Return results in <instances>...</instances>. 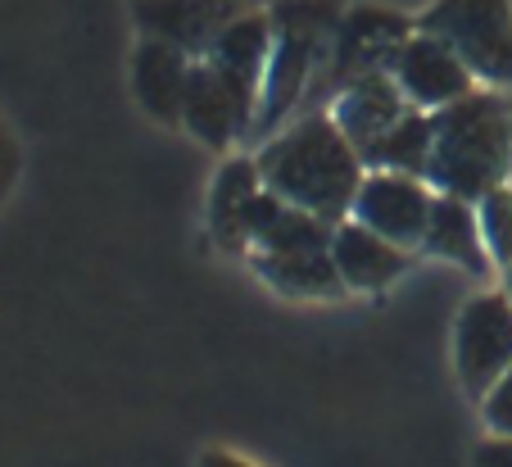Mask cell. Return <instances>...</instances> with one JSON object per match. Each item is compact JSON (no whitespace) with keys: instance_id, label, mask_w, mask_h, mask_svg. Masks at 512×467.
I'll list each match as a JSON object with an SVG mask.
<instances>
[{"instance_id":"1","label":"cell","mask_w":512,"mask_h":467,"mask_svg":"<svg viewBox=\"0 0 512 467\" xmlns=\"http://www.w3.org/2000/svg\"><path fill=\"white\" fill-rule=\"evenodd\" d=\"M254 159H259L263 186L272 195L327 218V223H345L358 186L368 177L358 146L340 132L331 114H309L300 123H290Z\"/></svg>"},{"instance_id":"2","label":"cell","mask_w":512,"mask_h":467,"mask_svg":"<svg viewBox=\"0 0 512 467\" xmlns=\"http://www.w3.org/2000/svg\"><path fill=\"white\" fill-rule=\"evenodd\" d=\"M426 182L458 200H481L512 173V105L499 91H472L431 114Z\"/></svg>"},{"instance_id":"3","label":"cell","mask_w":512,"mask_h":467,"mask_svg":"<svg viewBox=\"0 0 512 467\" xmlns=\"http://www.w3.org/2000/svg\"><path fill=\"white\" fill-rule=\"evenodd\" d=\"M340 14H345L340 0H272V59L268 78H263L259 118L250 132H268L300 105L313 69L331 50V32H336Z\"/></svg>"},{"instance_id":"4","label":"cell","mask_w":512,"mask_h":467,"mask_svg":"<svg viewBox=\"0 0 512 467\" xmlns=\"http://www.w3.org/2000/svg\"><path fill=\"white\" fill-rule=\"evenodd\" d=\"M422 28L449 41L485 87H512V0H435Z\"/></svg>"},{"instance_id":"5","label":"cell","mask_w":512,"mask_h":467,"mask_svg":"<svg viewBox=\"0 0 512 467\" xmlns=\"http://www.w3.org/2000/svg\"><path fill=\"white\" fill-rule=\"evenodd\" d=\"M454 368L476 399L512 368V300L503 291H481L463 304L454 327Z\"/></svg>"},{"instance_id":"6","label":"cell","mask_w":512,"mask_h":467,"mask_svg":"<svg viewBox=\"0 0 512 467\" xmlns=\"http://www.w3.org/2000/svg\"><path fill=\"white\" fill-rule=\"evenodd\" d=\"M386 73L399 82L408 105L426 109V114H435V109H445V105H454V100H463L476 91L472 87L476 73L463 64V55L426 28H417L413 37L395 50Z\"/></svg>"},{"instance_id":"7","label":"cell","mask_w":512,"mask_h":467,"mask_svg":"<svg viewBox=\"0 0 512 467\" xmlns=\"http://www.w3.org/2000/svg\"><path fill=\"white\" fill-rule=\"evenodd\" d=\"M431 205H435V186L426 182V177L368 168L349 218L408 250V245H422L426 223H431Z\"/></svg>"},{"instance_id":"8","label":"cell","mask_w":512,"mask_h":467,"mask_svg":"<svg viewBox=\"0 0 512 467\" xmlns=\"http://www.w3.org/2000/svg\"><path fill=\"white\" fill-rule=\"evenodd\" d=\"M254 114H259V96L254 91L223 78L209 59H195L191 82H186V100H182V127L195 141H204L209 150H232L254 127Z\"/></svg>"},{"instance_id":"9","label":"cell","mask_w":512,"mask_h":467,"mask_svg":"<svg viewBox=\"0 0 512 467\" xmlns=\"http://www.w3.org/2000/svg\"><path fill=\"white\" fill-rule=\"evenodd\" d=\"M413 32L417 28L404 14L381 10V5H354V10H345L336 32H331V78L345 87V82L363 78V73L390 69L395 50Z\"/></svg>"},{"instance_id":"10","label":"cell","mask_w":512,"mask_h":467,"mask_svg":"<svg viewBox=\"0 0 512 467\" xmlns=\"http://www.w3.org/2000/svg\"><path fill=\"white\" fill-rule=\"evenodd\" d=\"M236 14H245V0H136V23L145 37L168 41L191 59L209 55Z\"/></svg>"},{"instance_id":"11","label":"cell","mask_w":512,"mask_h":467,"mask_svg":"<svg viewBox=\"0 0 512 467\" xmlns=\"http://www.w3.org/2000/svg\"><path fill=\"white\" fill-rule=\"evenodd\" d=\"M404 114H408V100H404L399 82L390 78L386 69L345 82L340 96H336V105H331V118H336V127L358 146V155H363L372 141L386 137Z\"/></svg>"},{"instance_id":"12","label":"cell","mask_w":512,"mask_h":467,"mask_svg":"<svg viewBox=\"0 0 512 467\" xmlns=\"http://www.w3.org/2000/svg\"><path fill=\"white\" fill-rule=\"evenodd\" d=\"M191 64L195 59L186 50L168 46L159 37H141V46L132 50V91L141 100V109L159 123L177 127L182 123V100H186V82H191Z\"/></svg>"},{"instance_id":"13","label":"cell","mask_w":512,"mask_h":467,"mask_svg":"<svg viewBox=\"0 0 512 467\" xmlns=\"http://www.w3.org/2000/svg\"><path fill=\"white\" fill-rule=\"evenodd\" d=\"M331 259H336V268H340L345 291H386L408 268L404 245L386 241L381 232L354 223V218L336 223V232H331Z\"/></svg>"},{"instance_id":"14","label":"cell","mask_w":512,"mask_h":467,"mask_svg":"<svg viewBox=\"0 0 512 467\" xmlns=\"http://www.w3.org/2000/svg\"><path fill=\"white\" fill-rule=\"evenodd\" d=\"M254 273L290 300H340L345 282L331 250H250Z\"/></svg>"},{"instance_id":"15","label":"cell","mask_w":512,"mask_h":467,"mask_svg":"<svg viewBox=\"0 0 512 467\" xmlns=\"http://www.w3.org/2000/svg\"><path fill=\"white\" fill-rule=\"evenodd\" d=\"M204 59H209L223 78H232L236 87L254 91V96L263 100V78H268V59H272V19L268 14H254V10L236 14V19L218 32V41L209 46Z\"/></svg>"},{"instance_id":"16","label":"cell","mask_w":512,"mask_h":467,"mask_svg":"<svg viewBox=\"0 0 512 467\" xmlns=\"http://www.w3.org/2000/svg\"><path fill=\"white\" fill-rule=\"evenodd\" d=\"M422 250L435 254V259L458 263V268H467V273H476V277L490 273V250H485L476 205H472V200H458V195L435 191V205H431V223H426V236H422Z\"/></svg>"},{"instance_id":"17","label":"cell","mask_w":512,"mask_h":467,"mask_svg":"<svg viewBox=\"0 0 512 467\" xmlns=\"http://www.w3.org/2000/svg\"><path fill=\"white\" fill-rule=\"evenodd\" d=\"M263 191V173H259V159H227L213 177V191H209V227L218 236V245L232 254H245V236H241V218L250 209V200Z\"/></svg>"},{"instance_id":"18","label":"cell","mask_w":512,"mask_h":467,"mask_svg":"<svg viewBox=\"0 0 512 467\" xmlns=\"http://www.w3.org/2000/svg\"><path fill=\"white\" fill-rule=\"evenodd\" d=\"M431 114L426 109H413L390 127L381 141H372L363 150V164L368 168H386V173H413V177H426V164H431Z\"/></svg>"},{"instance_id":"19","label":"cell","mask_w":512,"mask_h":467,"mask_svg":"<svg viewBox=\"0 0 512 467\" xmlns=\"http://www.w3.org/2000/svg\"><path fill=\"white\" fill-rule=\"evenodd\" d=\"M476 218H481V236H485L490 259L508 268L512 263V186L503 182L490 195H481L476 200Z\"/></svg>"},{"instance_id":"20","label":"cell","mask_w":512,"mask_h":467,"mask_svg":"<svg viewBox=\"0 0 512 467\" xmlns=\"http://www.w3.org/2000/svg\"><path fill=\"white\" fill-rule=\"evenodd\" d=\"M481 418L490 436H512V368L481 395Z\"/></svg>"},{"instance_id":"21","label":"cell","mask_w":512,"mask_h":467,"mask_svg":"<svg viewBox=\"0 0 512 467\" xmlns=\"http://www.w3.org/2000/svg\"><path fill=\"white\" fill-rule=\"evenodd\" d=\"M472 467H512V436H490L476 445Z\"/></svg>"},{"instance_id":"22","label":"cell","mask_w":512,"mask_h":467,"mask_svg":"<svg viewBox=\"0 0 512 467\" xmlns=\"http://www.w3.org/2000/svg\"><path fill=\"white\" fill-rule=\"evenodd\" d=\"M200 467H259V463H250V458L232 454V449H204V454H200Z\"/></svg>"},{"instance_id":"23","label":"cell","mask_w":512,"mask_h":467,"mask_svg":"<svg viewBox=\"0 0 512 467\" xmlns=\"http://www.w3.org/2000/svg\"><path fill=\"white\" fill-rule=\"evenodd\" d=\"M503 295H508V300H512V263H508V268H503Z\"/></svg>"},{"instance_id":"24","label":"cell","mask_w":512,"mask_h":467,"mask_svg":"<svg viewBox=\"0 0 512 467\" xmlns=\"http://www.w3.org/2000/svg\"><path fill=\"white\" fill-rule=\"evenodd\" d=\"M245 5H250V0H245ZM254 5H259V0H254Z\"/></svg>"}]
</instances>
